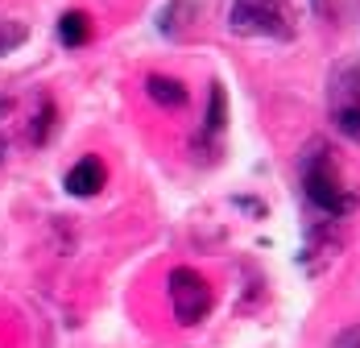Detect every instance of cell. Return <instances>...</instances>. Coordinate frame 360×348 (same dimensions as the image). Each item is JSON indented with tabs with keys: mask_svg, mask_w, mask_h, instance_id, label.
<instances>
[{
	"mask_svg": "<svg viewBox=\"0 0 360 348\" xmlns=\"http://www.w3.org/2000/svg\"><path fill=\"white\" fill-rule=\"evenodd\" d=\"M298 178H302L307 204L327 220H344V216H352L360 208V195L340 178V166H335V158H331V149L323 141L307 145V154L298 158Z\"/></svg>",
	"mask_w": 360,
	"mask_h": 348,
	"instance_id": "obj_1",
	"label": "cell"
},
{
	"mask_svg": "<svg viewBox=\"0 0 360 348\" xmlns=\"http://www.w3.org/2000/svg\"><path fill=\"white\" fill-rule=\"evenodd\" d=\"M228 30L236 37L290 42V37L298 34V17H294V4L290 0H232Z\"/></svg>",
	"mask_w": 360,
	"mask_h": 348,
	"instance_id": "obj_2",
	"label": "cell"
},
{
	"mask_svg": "<svg viewBox=\"0 0 360 348\" xmlns=\"http://www.w3.org/2000/svg\"><path fill=\"white\" fill-rule=\"evenodd\" d=\"M170 307H174V319L179 323H203L207 311H212V303H216V294H212V286L207 278L199 274V270H191V266H179V270H170Z\"/></svg>",
	"mask_w": 360,
	"mask_h": 348,
	"instance_id": "obj_3",
	"label": "cell"
},
{
	"mask_svg": "<svg viewBox=\"0 0 360 348\" xmlns=\"http://www.w3.org/2000/svg\"><path fill=\"white\" fill-rule=\"evenodd\" d=\"M104 182H108V166L96 158V154H87V158H79L67 178H63V187L71 191L75 199H91V195H100L104 191Z\"/></svg>",
	"mask_w": 360,
	"mask_h": 348,
	"instance_id": "obj_4",
	"label": "cell"
},
{
	"mask_svg": "<svg viewBox=\"0 0 360 348\" xmlns=\"http://www.w3.org/2000/svg\"><path fill=\"white\" fill-rule=\"evenodd\" d=\"M145 96H149L158 108H182L186 100H191L186 83L174 79V75H149V79H145Z\"/></svg>",
	"mask_w": 360,
	"mask_h": 348,
	"instance_id": "obj_5",
	"label": "cell"
},
{
	"mask_svg": "<svg viewBox=\"0 0 360 348\" xmlns=\"http://www.w3.org/2000/svg\"><path fill=\"white\" fill-rule=\"evenodd\" d=\"M58 42H63L67 50L87 46V42H91V17H87V13H79V8L63 13V21H58Z\"/></svg>",
	"mask_w": 360,
	"mask_h": 348,
	"instance_id": "obj_6",
	"label": "cell"
},
{
	"mask_svg": "<svg viewBox=\"0 0 360 348\" xmlns=\"http://www.w3.org/2000/svg\"><path fill=\"white\" fill-rule=\"evenodd\" d=\"M335 129L360 145V104H335Z\"/></svg>",
	"mask_w": 360,
	"mask_h": 348,
	"instance_id": "obj_7",
	"label": "cell"
},
{
	"mask_svg": "<svg viewBox=\"0 0 360 348\" xmlns=\"http://www.w3.org/2000/svg\"><path fill=\"white\" fill-rule=\"evenodd\" d=\"M25 37H30V30H25L21 21H13V17H0V58H4L8 50H17Z\"/></svg>",
	"mask_w": 360,
	"mask_h": 348,
	"instance_id": "obj_8",
	"label": "cell"
},
{
	"mask_svg": "<svg viewBox=\"0 0 360 348\" xmlns=\"http://www.w3.org/2000/svg\"><path fill=\"white\" fill-rule=\"evenodd\" d=\"M50 125H54V104H50V100H41V104H37V116H34V145H46Z\"/></svg>",
	"mask_w": 360,
	"mask_h": 348,
	"instance_id": "obj_9",
	"label": "cell"
},
{
	"mask_svg": "<svg viewBox=\"0 0 360 348\" xmlns=\"http://www.w3.org/2000/svg\"><path fill=\"white\" fill-rule=\"evenodd\" d=\"M224 129V87L212 83V104H207V133H219Z\"/></svg>",
	"mask_w": 360,
	"mask_h": 348,
	"instance_id": "obj_10",
	"label": "cell"
},
{
	"mask_svg": "<svg viewBox=\"0 0 360 348\" xmlns=\"http://www.w3.org/2000/svg\"><path fill=\"white\" fill-rule=\"evenodd\" d=\"M335 348H360V328H348V332H340Z\"/></svg>",
	"mask_w": 360,
	"mask_h": 348,
	"instance_id": "obj_11",
	"label": "cell"
},
{
	"mask_svg": "<svg viewBox=\"0 0 360 348\" xmlns=\"http://www.w3.org/2000/svg\"><path fill=\"white\" fill-rule=\"evenodd\" d=\"M311 8H315V13H327V0H311Z\"/></svg>",
	"mask_w": 360,
	"mask_h": 348,
	"instance_id": "obj_12",
	"label": "cell"
},
{
	"mask_svg": "<svg viewBox=\"0 0 360 348\" xmlns=\"http://www.w3.org/2000/svg\"><path fill=\"white\" fill-rule=\"evenodd\" d=\"M0 149H4V141H0Z\"/></svg>",
	"mask_w": 360,
	"mask_h": 348,
	"instance_id": "obj_13",
	"label": "cell"
}]
</instances>
